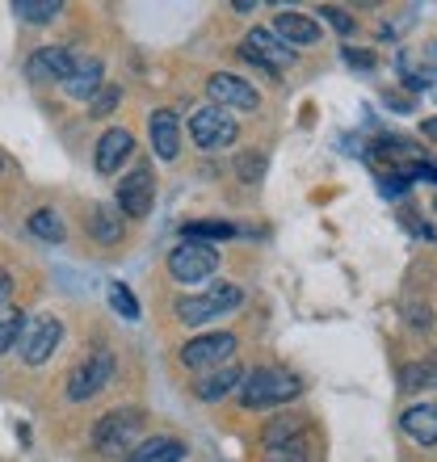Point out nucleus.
Returning a JSON list of instances; mask_svg holds the SVG:
<instances>
[{"label": "nucleus", "mask_w": 437, "mask_h": 462, "mask_svg": "<svg viewBox=\"0 0 437 462\" xmlns=\"http://www.w3.org/2000/svg\"><path fill=\"white\" fill-rule=\"evenodd\" d=\"M413 324H416V328H429V311H425V307H421V311H413Z\"/></svg>", "instance_id": "obj_36"}, {"label": "nucleus", "mask_w": 437, "mask_h": 462, "mask_svg": "<svg viewBox=\"0 0 437 462\" xmlns=\"http://www.w3.org/2000/svg\"><path fill=\"white\" fill-rule=\"evenodd\" d=\"M63 341V324L55 316H34L25 319V332H22V362L25 365H42L51 357V353L60 349Z\"/></svg>", "instance_id": "obj_7"}, {"label": "nucleus", "mask_w": 437, "mask_h": 462, "mask_svg": "<svg viewBox=\"0 0 437 462\" xmlns=\"http://www.w3.org/2000/svg\"><path fill=\"white\" fill-rule=\"evenodd\" d=\"M231 236H236V227H231V223H223V219L185 223V240H194V244H202V240H231Z\"/></svg>", "instance_id": "obj_25"}, {"label": "nucleus", "mask_w": 437, "mask_h": 462, "mask_svg": "<svg viewBox=\"0 0 437 462\" xmlns=\"http://www.w3.org/2000/svg\"><path fill=\"white\" fill-rule=\"evenodd\" d=\"M265 462H307V450L294 441V446H278V450H269Z\"/></svg>", "instance_id": "obj_31"}, {"label": "nucleus", "mask_w": 437, "mask_h": 462, "mask_svg": "<svg viewBox=\"0 0 437 462\" xmlns=\"http://www.w3.org/2000/svg\"><path fill=\"white\" fill-rule=\"evenodd\" d=\"M13 13L22 17V22H30V25H47V22H55L63 13V5L60 0H13Z\"/></svg>", "instance_id": "obj_22"}, {"label": "nucleus", "mask_w": 437, "mask_h": 462, "mask_svg": "<svg viewBox=\"0 0 437 462\" xmlns=\"http://www.w3.org/2000/svg\"><path fill=\"white\" fill-rule=\"evenodd\" d=\"M207 93L210 101H215L218 110H256L261 106V93H256L248 80H240V76H231V72H215L207 80Z\"/></svg>", "instance_id": "obj_10"}, {"label": "nucleus", "mask_w": 437, "mask_h": 462, "mask_svg": "<svg viewBox=\"0 0 437 462\" xmlns=\"http://www.w3.org/2000/svg\"><path fill=\"white\" fill-rule=\"evenodd\" d=\"M437 387V353L425 357V362H408L400 370V391H425Z\"/></svg>", "instance_id": "obj_21"}, {"label": "nucleus", "mask_w": 437, "mask_h": 462, "mask_svg": "<svg viewBox=\"0 0 437 462\" xmlns=\"http://www.w3.org/2000/svg\"><path fill=\"white\" fill-rule=\"evenodd\" d=\"M421 131H425L429 139H433V143H437V118H425V122H421Z\"/></svg>", "instance_id": "obj_35"}, {"label": "nucleus", "mask_w": 437, "mask_h": 462, "mask_svg": "<svg viewBox=\"0 0 437 462\" xmlns=\"http://www.w3.org/2000/svg\"><path fill=\"white\" fill-rule=\"evenodd\" d=\"M400 429L416 446H437V408L433 403H413V408L400 416Z\"/></svg>", "instance_id": "obj_16"}, {"label": "nucleus", "mask_w": 437, "mask_h": 462, "mask_svg": "<svg viewBox=\"0 0 437 462\" xmlns=\"http://www.w3.org/2000/svg\"><path fill=\"white\" fill-rule=\"evenodd\" d=\"M147 134H152V152L160 160H177L181 156V122L172 110H156L147 118Z\"/></svg>", "instance_id": "obj_14"}, {"label": "nucleus", "mask_w": 437, "mask_h": 462, "mask_svg": "<svg viewBox=\"0 0 437 462\" xmlns=\"http://www.w3.org/2000/svg\"><path fill=\"white\" fill-rule=\"evenodd\" d=\"M135 152V134L131 131H106L101 134V143H98V172H118V164H126Z\"/></svg>", "instance_id": "obj_15"}, {"label": "nucleus", "mask_w": 437, "mask_h": 462, "mask_svg": "<svg viewBox=\"0 0 437 462\" xmlns=\"http://www.w3.org/2000/svg\"><path fill=\"white\" fill-rule=\"evenodd\" d=\"M109 307H114L122 319H139V303H135L131 286H122V282H114V286H109Z\"/></svg>", "instance_id": "obj_26"}, {"label": "nucleus", "mask_w": 437, "mask_h": 462, "mask_svg": "<svg viewBox=\"0 0 437 462\" xmlns=\"http://www.w3.org/2000/svg\"><path fill=\"white\" fill-rule=\"evenodd\" d=\"M190 134H194V143L202 147V152H223V147L236 143L240 126H236V118H231L228 110L202 106V110H194V118H190Z\"/></svg>", "instance_id": "obj_5"}, {"label": "nucleus", "mask_w": 437, "mask_h": 462, "mask_svg": "<svg viewBox=\"0 0 437 462\" xmlns=\"http://www.w3.org/2000/svg\"><path fill=\"white\" fill-rule=\"evenodd\" d=\"M408 177H404V172H387V177H383V198H400V194H408Z\"/></svg>", "instance_id": "obj_32"}, {"label": "nucleus", "mask_w": 437, "mask_h": 462, "mask_svg": "<svg viewBox=\"0 0 437 462\" xmlns=\"http://www.w3.org/2000/svg\"><path fill=\"white\" fill-rule=\"evenodd\" d=\"M425 63H429V68H433V72H437V42H429V51H425Z\"/></svg>", "instance_id": "obj_37"}, {"label": "nucleus", "mask_w": 437, "mask_h": 462, "mask_svg": "<svg viewBox=\"0 0 437 462\" xmlns=\"http://www.w3.org/2000/svg\"><path fill=\"white\" fill-rule=\"evenodd\" d=\"M152 202H156V177L147 164H139L118 181V210L131 219H144V215H152Z\"/></svg>", "instance_id": "obj_8"}, {"label": "nucleus", "mask_w": 437, "mask_h": 462, "mask_svg": "<svg viewBox=\"0 0 437 462\" xmlns=\"http://www.w3.org/2000/svg\"><path fill=\"white\" fill-rule=\"evenodd\" d=\"M22 332H25V316H0V353H9L22 341Z\"/></svg>", "instance_id": "obj_27"}, {"label": "nucleus", "mask_w": 437, "mask_h": 462, "mask_svg": "<svg viewBox=\"0 0 437 462\" xmlns=\"http://www.w3.org/2000/svg\"><path fill=\"white\" fill-rule=\"evenodd\" d=\"M274 38H282L286 47H291V42L294 47H311V42H320V22L299 9H282L278 17H274Z\"/></svg>", "instance_id": "obj_13"}, {"label": "nucleus", "mask_w": 437, "mask_h": 462, "mask_svg": "<svg viewBox=\"0 0 437 462\" xmlns=\"http://www.w3.org/2000/svg\"><path fill=\"white\" fill-rule=\"evenodd\" d=\"M88 231H93L101 244H118L122 240L118 207H93V210H88Z\"/></svg>", "instance_id": "obj_20"}, {"label": "nucleus", "mask_w": 437, "mask_h": 462, "mask_svg": "<svg viewBox=\"0 0 437 462\" xmlns=\"http://www.w3.org/2000/svg\"><path fill=\"white\" fill-rule=\"evenodd\" d=\"M320 17H328V25H332V30H340V34H349V30H353V17L345 9H332V5H324V9H320Z\"/></svg>", "instance_id": "obj_30"}, {"label": "nucleus", "mask_w": 437, "mask_h": 462, "mask_svg": "<svg viewBox=\"0 0 437 462\" xmlns=\"http://www.w3.org/2000/svg\"><path fill=\"white\" fill-rule=\"evenodd\" d=\"M244 60L256 63V68H265V72H282V68H291L294 63V51L282 42V38H274V30H253V34L240 42Z\"/></svg>", "instance_id": "obj_9"}, {"label": "nucleus", "mask_w": 437, "mask_h": 462, "mask_svg": "<svg viewBox=\"0 0 437 462\" xmlns=\"http://www.w3.org/2000/svg\"><path fill=\"white\" fill-rule=\"evenodd\" d=\"M9 294H13V278L0 269V303H9Z\"/></svg>", "instance_id": "obj_34"}, {"label": "nucleus", "mask_w": 437, "mask_h": 462, "mask_svg": "<svg viewBox=\"0 0 437 462\" xmlns=\"http://www.w3.org/2000/svg\"><path fill=\"white\" fill-rule=\"evenodd\" d=\"M236 353V337L231 332H210V337H198L181 349V365L185 370H207V365H218V362H231Z\"/></svg>", "instance_id": "obj_11"}, {"label": "nucleus", "mask_w": 437, "mask_h": 462, "mask_svg": "<svg viewBox=\"0 0 437 462\" xmlns=\"http://www.w3.org/2000/svg\"><path fill=\"white\" fill-rule=\"evenodd\" d=\"M218 269V253L210 244H194V240H181L177 248L169 253V273L185 286H194V282H207L210 273Z\"/></svg>", "instance_id": "obj_6"}, {"label": "nucleus", "mask_w": 437, "mask_h": 462, "mask_svg": "<svg viewBox=\"0 0 437 462\" xmlns=\"http://www.w3.org/2000/svg\"><path fill=\"white\" fill-rule=\"evenodd\" d=\"M63 93L76 101H93L101 93V63L98 60H85V63H76L72 76L63 80Z\"/></svg>", "instance_id": "obj_17"}, {"label": "nucleus", "mask_w": 437, "mask_h": 462, "mask_svg": "<svg viewBox=\"0 0 437 462\" xmlns=\"http://www.w3.org/2000/svg\"><path fill=\"white\" fill-rule=\"evenodd\" d=\"M236 391H240L244 408H274V403L294 400L303 391V383H299V374L282 370V365H261L253 374H244Z\"/></svg>", "instance_id": "obj_1"}, {"label": "nucleus", "mask_w": 437, "mask_h": 462, "mask_svg": "<svg viewBox=\"0 0 437 462\" xmlns=\"http://www.w3.org/2000/svg\"><path fill=\"white\" fill-rule=\"evenodd\" d=\"M303 433V416H278V420H269L265 425V446L269 450H278V446H294Z\"/></svg>", "instance_id": "obj_23"}, {"label": "nucleus", "mask_w": 437, "mask_h": 462, "mask_svg": "<svg viewBox=\"0 0 437 462\" xmlns=\"http://www.w3.org/2000/svg\"><path fill=\"white\" fill-rule=\"evenodd\" d=\"M236 169H240L244 181H261V172H265V156H261V152H253V156H240V160H236Z\"/></svg>", "instance_id": "obj_29"}, {"label": "nucleus", "mask_w": 437, "mask_h": 462, "mask_svg": "<svg viewBox=\"0 0 437 462\" xmlns=\"http://www.w3.org/2000/svg\"><path fill=\"white\" fill-rule=\"evenodd\" d=\"M240 303H244V291L236 286V282H215L210 291L177 299V307H172V311H177V319H181V324L198 328V324H210V319H218L223 311H236Z\"/></svg>", "instance_id": "obj_2"}, {"label": "nucleus", "mask_w": 437, "mask_h": 462, "mask_svg": "<svg viewBox=\"0 0 437 462\" xmlns=\"http://www.w3.org/2000/svg\"><path fill=\"white\" fill-rule=\"evenodd\" d=\"M139 433H144V412L139 408H118V412H106L98 420V450L106 458H126V454L139 446Z\"/></svg>", "instance_id": "obj_3"}, {"label": "nucleus", "mask_w": 437, "mask_h": 462, "mask_svg": "<svg viewBox=\"0 0 437 462\" xmlns=\"http://www.w3.org/2000/svg\"><path fill=\"white\" fill-rule=\"evenodd\" d=\"M433 408H437V403H433Z\"/></svg>", "instance_id": "obj_39"}, {"label": "nucleus", "mask_w": 437, "mask_h": 462, "mask_svg": "<svg viewBox=\"0 0 437 462\" xmlns=\"http://www.w3.org/2000/svg\"><path fill=\"white\" fill-rule=\"evenodd\" d=\"M72 68H76V60L63 47H38L34 60L25 63V76H30L34 85H51V80L63 85V80L72 76Z\"/></svg>", "instance_id": "obj_12"}, {"label": "nucleus", "mask_w": 437, "mask_h": 462, "mask_svg": "<svg viewBox=\"0 0 437 462\" xmlns=\"http://www.w3.org/2000/svg\"><path fill=\"white\" fill-rule=\"evenodd\" d=\"M181 458H185V441L152 438V441H139V446H135L122 462H181Z\"/></svg>", "instance_id": "obj_18"}, {"label": "nucleus", "mask_w": 437, "mask_h": 462, "mask_svg": "<svg viewBox=\"0 0 437 462\" xmlns=\"http://www.w3.org/2000/svg\"><path fill=\"white\" fill-rule=\"evenodd\" d=\"M118 101H122V88L118 85H101V93L93 97V118H106L109 110H118Z\"/></svg>", "instance_id": "obj_28"}, {"label": "nucleus", "mask_w": 437, "mask_h": 462, "mask_svg": "<svg viewBox=\"0 0 437 462\" xmlns=\"http://www.w3.org/2000/svg\"><path fill=\"white\" fill-rule=\"evenodd\" d=\"M240 370H236V365H223V370H215V374H207L202 378V383H198L194 387V395L202 403H215V400H223V395H231V391L240 387Z\"/></svg>", "instance_id": "obj_19"}, {"label": "nucleus", "mask_w": 437, "mask_h": 462, "mask_svg": "<svg viewBox=\"0 0 437 462\" xmlns=\"http://www.w3.org/2000/svg\"><path fill=\"white\" fill-rule=\"evenodd\" d=\"M30 231H34L38 240H51V244H63V236H68L63 219L51 207H42V210H34V215H30Z\"/></svg>", "instance_id": "obj_24"}, {"label": "nucleus", "mask_w": 437, "mask_h": 462, "mask_svg": "<svg viewBox=\"0 0 437 462\" xmlns=\"http://www.w3.org/2000/svg\"><path fill=\"white\" fill-rule=\"evenodd\" d=\"M433 210H437V198H433Z\"/></svg>", "instance_id": "obj_38"}, {"label": "nucleus", "mask_w": 437, "mask_h": 462, "mask_svg": "<svg viewBox=\"0 0 437 462\" xmlns=\"http://www.w3.org/2000/svg\"><path fill=\"white\" fill-rule=\"evenodd\" d=\"M114 370H118V362H114V353H109V349L88 353L85 362H80V365L72 370V374H68V400H72V403L93 400L98 391H106V387H109Z\"/></svg>", "instance_id": "obj_4"}, {"label": "nucleus", "mask_w": 437, "mask_h": 462, "mask_svg": "<svg viewBox=\"0 0 437 462\" xmlns=\"http://www.w3.org/2000/svg\"><path fill=\"white\" fill-rule=\"evenodd\" d=\"M345 63H349V68H362V72H370V68H375V55H370V51H345Z\"/></svg>", "instance_id": "obj_33"}]
</instances>
